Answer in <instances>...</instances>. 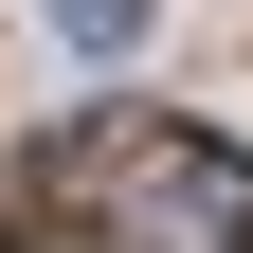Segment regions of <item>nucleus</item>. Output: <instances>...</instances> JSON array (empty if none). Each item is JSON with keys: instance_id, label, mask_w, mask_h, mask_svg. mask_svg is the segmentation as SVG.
<instances>
[{"instance_id": "nucleus-1", "label": "nucleus", "mask_w": 253, "mask_h": 253, "mask_svg": "<svg viewBox=\"0 0 253 253\" xmlns=\"http://www.w3.org/2000/svg\"><path fill=\"white\" fill-rule=\"evenodd\" d=\"M37 217H90L109 253H253V145L163 126V109L54 126L37 145Z\"/></svg>"}, {"instance_id": "nucleus-2", "label": "nucleus", "mask_w": 253, "mask_h": 253, "mask_svg": "<svg viewBox=\"0 0 253 253\" xmlns=\"http://www.w3.org/2000/svg\"><path fill=\"white\" fill-rule=\"evenodd\" d=\"M54 37H90V54H109V37H145V0H54Z\"/></svg>"}]
</instances>
